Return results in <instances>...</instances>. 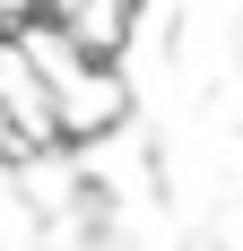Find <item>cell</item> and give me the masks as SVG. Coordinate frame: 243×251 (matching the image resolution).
Instances as JSON below:
<instances>
[{
  "mask_svg": "<svg viewBox=\"0 0 243 251\" xmlns=\"http://www.w3.org/2000/svg\"><path fill=\"white\" fill-rule=\"evenodd\" d=\"M44 18L70 35L87 61H113L130 44V26H139V0H44Z\"/></svg>",
  "mask_w": 243,
  "mask_h": 251,
  "instance_id": "cell-1",
  "label": "cell"
}]
</instances>
